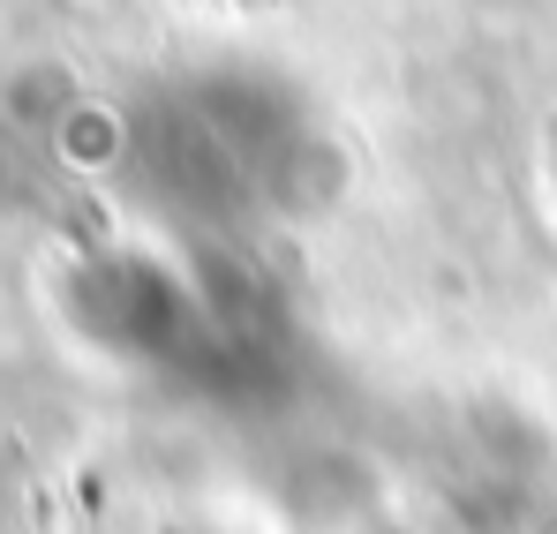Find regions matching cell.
Instances as JSON below:
<instances>
[{"label":"cell","mask_w":557,"mask_h":534,"mask_svg":"<svg viewBox=\"0 0 557 534\" xmlns=\"http://www.w3.org/2000/svg\"><path fill=\"white\" fill-rule=\"evenodd\" d=\"M309 159V113L257 69H203L174 84L136 136L144 188L166 203V219L203 234H242L294 196Z\"/></svg>","instance_id":"1"}]
</instances>
